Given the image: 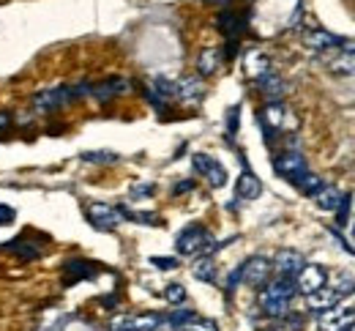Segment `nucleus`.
I'll return each instance as SVG.
<instances>
[{
  "instance_id": "38",
  "label": "nucleus",
  "mask_w": 355,
  "mask_h": 331,
  "mask_svg": "<svg viewBox=\"0 0 355 331\" xmlns=\"http://www.w3.org/2000/svg\"><path fill=\"white\" fill-rule=\"evenodd\" d=\"M150 192H153V184H137L132 189V194L137 197V194H150Z\"/></svg>"
},
{
  "instance_id": "16",
  "label": "nucleus",
  "mask_w": 355,
  "mask_h": 331,
  "mask_svg": "<svg viewBox=\"0 0 355 331\" xmlns=\"http://www.w3.org/2000/svg\"><path fill=\"white\" fill-rule=\"evenodd\" d=\"M216 25H219V31H222L230 42H235L246 31V17L238 14V11H222L219 19H216Z\"/></svg>"
},
{
  "instance_id": "24",
  "label": "nucleus",
  "mask_w": 355,
  "mask_h": 331,
  "mask_svg": "<svg viewBox=\"0 0 355 331\" xmlns=\"http://www.w3.org/2000/svg\"><path fill=\"white\" fill-rule=\"evenodd\" d=\"M191 274L200 280V282H216V266L211 257H200L194 266H191Z\"/></svg>"
},
{
  "instance_id": "14",
  "label": "nucleus",
  "mask_w": 355,
  "mask_h": 331,
  "mask_svg": "<svg viewBox=\"0 0 355 331\" xmlns=\"http://www.w3.org/2000/svg\"><path fill=\"white\" fill-rule=\"evenodd\" d=\"M342 42L345 39H339V36H334V33H328V31H322V28H317V31H309L306 36H304V44L314 52H328V49H342Z\"/></svg>"
},
{
  "instance_id": "18",
  "label": "nucleus",
  "mask_w": 355,
  "mask_h": 331,
  "mask_svg": "<svg viewBox=\"0 0 355 331\" xmlns=\"http://www.w3.org/2000/svg\"><path fill=\"white\" fill-rule=\"evenodd\" d=\"M260 192H263V181L252 170H243L238 176V184H235V197L238 200H257Z\"/></svg>"
},
{
  "instance_id": "22",
  "label": "nucleus",
  "mask_w": 355,
  "mask_h": 331,
  "mask_svg": "<svg viewBox=\"0 0 355 331\" xmlns=\"http://www.w3.org/2000/svg\"><path fill=\"white\" fill-rule=\"evenodd\" d=\"M342 189H336V187H322V189L314 194V200H317V205L322 208V211H336L339 208V203H342Z\"/></svg>"
},
{
  "instance_id": "20",
  "label": "nucleus",
  "mask_w": 355,
  "mask_h": 331,
  "mask_svg": "<svg viewBox=\"0 0 355 331\" xmlns=\"http://www.w3.org/2000/svg\"><path fill=\"white\" fill-rule=\"evenodd\" d=\"M257 85H260L263 96L270 99V101H279V99L284 96V91H287V83H284L276 71H268L266 77H260V80H257Z\"/></svg>"
},
{
  "instance_id": "37",
  "label": "nucleus",
  "mask_w": 355,
  "mask_h": 331,
  "mask_svg": "<svg viewBox=\"0 0 355 331\" xmlns=\"http://www.w3.org/2000/svg\"><path fill=\"white\" fill-rule=\"evenodd\" d=\"M238 282H241V266H238V269H235V271L230 274V280H227V290L232 293V290H235V285H238Z\"/></svg>"
},
{
  "instance_id": "1",
  "label": "nucleus",
  "mask_w": 355,
  "mask_h": 331,
  "mask_svg": "<svg viewBox=\"0 0 355 331\" xmlns=\"http://www.w3.org/2000/svg\"><path fill=\"white\" fill-rule=\"evenodd\" d=\"M298 287L295 280H287V277H276L273 282L263 285V293H260V309L270 315V318H284L287 309H290V301L295 298Z\"/></svg>"
},
{
  "instance_id": "28",
  "label": "nucleus",
  "mask_w": 355,
  "mask_h": 331,
  "mask_svg": "<svg viewBox=\"0 0 355 331\" xmlns=\"http://www.w3.org/2000/svg\"><path fill=\"white\" fill-rule=\"evenodd\" d=\"M331 71L336 74H355V52H342L331 60Z\"/></svg>"
},
{
  "instance_id": "5",
  "label": "nucleus",
  "mask_w": 355,
  "mask_h": 331,
  "mask_svg": "<svg viewBox=\"0 0 355 331\" xmlns=\"http://www.w3.org/2000/svg\"><path fill=\"white\" fill-rule=\"evenodd\" d=\"M85 217H88V222L96 230H115L123 222L121 211L115 205H107V203H88L85 205Z\"/></svg>"
},
{
  "instance_id": "26",
  "label": "nucleus",
  "mask_w": 355,
  "mask_h": 331,
  "mask_svg": "<svg viewBox=\"0 0 355 331\" xmlns=\"http://www.w3.org/2000/svg\"><path fill=\"white\" fill-rule=\"evenodd\" d=\"M293 184H295L298 189L304 192V194H309V197H314L317 192L325 187V184H322V178H320V176H314V173H309V170H306V173H304L301 178H295Z\"/></svg>"
},
{
  "instance_id": "23",
  "label": "nucleus",
  "mask_w": 355,
  "mask_h": 331,
  "mask_svg": "<svg viewBox=\"0 0 355 331\" xmlns=\"http://www.w3.org/2000/svg\"><path fill=\"white\" fill-rule=\"evenodd\" d=\"M63 271L69 274V282H74V280H85V277H93V263L88 260H69L66 266H63Z\"/></svg>"
},
{
  "instance_id": "42",
  "label": "nucleus",
  "mask_w": 355,
  "mask_h": 331,
  "mask_svg": "<svg viewBox=\"0 0 355 331\" xmlns=\"http://www.w3.org/2000/svg\"><path fill=\"white\" fill-rule=\"evenodd\" d=\"M353 238H355V225H353Z\"/></svg>"
},
{
  "instance_id": "2",
  "label": "nucleus",
  "mask_w": 355,
  "mask_h": 331,
  "mask_svg": "<svg viewBox=\"0 0 355 331\" xmlns=\"http://www.w3.org/2000/svg\"><path fill=\"white\" fill-rule=\"evenodd\" d=\"M216 246H219V244L214 241V236H211L202 225H189V228H183L175 238L178 255H186V257H197V255H205V257H208Z\"/></svg>"
},
{
  "instance_id": "6",
  "label": "nucleus",
  "mask_w": 355,
  "mask_h": 331,
  "mask_svg": "<svg viewBox=\"0 0 355 331\" xmlns=\"http://www.w3.org/2000/svg\"><path fill=\"white\" fill-rule=\"evenodd\" d=\"M355 326V307H331L325 312H320L317 318V329L320 331H347Z\"/></svg>"
},
{
  "instance_id": "8",
  "label": "nucleus",
  "mask_w": 355,
  "mask_h": 331,
  "mask_svg": "<svg viewBox=\"0 0 355 331\" xmlns=\"http://www.w3.org/2000/svg\"><path fill=\"white\" fill-rule=\"evenodd\" d=\"M273 170H276L282 178L295 181V178H301L309 167H306L304 153H298V151H287V153H279V156L273 159Z\"/></svg>"
},
{
  "instance_id": "27",
  "label": "nucleus",
  "mask_w": 355,
  "mask_h": 331,
  "mask_svg": "<svg viewBox=\"0 0 355 331\" xmlns=\"http://www.w3.org/2000/svg\"><path fill=\"white\" fill-rule=\"evenodd\" d=\"M6 249H8V252H14V255H19V257H25V260L42 257V249H39V246H33V244H28V241H22V238L8 241V246H6Z\"/></svg>"
},
{
  "instance_id": "33",
  "label": "nucleus",
  "mask_w": 355,
  "mask_h": 331,
  "mask_svg": "<svg viewBox=\"0 0 355 331\" xmlns=\"http://www.w3.org/2000/svg\"><path fill=\"white\" fill-rule=\"evenodd\" d=\"M180 331H219V326H216L214 321H205V318H200V315H197L194 321H189Z\"/></svg>"
},
{
  "instance_id": "32",
  "label": "nucleus",
  "mask_w": 355,
  "mask_h": 331,
  "mask_svg": "<svg viewBox=\"0 0 355 331\" xmlns=\"http://www.w3.org/2000/svg\"><path fill=\"white\" fill-rule=\"evenodd\" d=\"M350 205H353V197H350V194H345V197H342V203H339V208H336V225H339V228H347Z\"/></svg>"
},
{
  "instance_id": "39",
  "label": "nucleus",
  "mask_w": 355,
  "mask_h": 331,
  "mask_svg": "<svg viewBox=\"0 0 355 331\" xmlns=\"http://www.w3.org/2000/svg\"><path fill=\"white\" fill-rule=\"evenodd\" d=\"M6 126H11V112H6V110H3V112H0V132H3Z\"/></svg>"
},
{
  "instance_id": "12",
  "label": "nucleus",
  "mask_w": 355,
  "mask_h": 331,
  "mask_svg": "<svg viewBox=\"0 0 355 331\" xmlns=\"http://www.w3.org/2000/svg\"><path fill=\"white\" fill-rule=\"evenodd\" d=\"M126 88H129V83H126L123 77H107V80L90 85V96L104 104V101H112L115 96L126 94Z\"/></svg>"
},
{
  "instance_id": "36",
  "label": "nucleus",
  "mask_w": 355,
  "mask_h": 331,
  "mask_svg": "<svg viewBox=\"0 0 355 331\" xmlns=\"http://www.w3.org/2000/svg\"><path fill=\"white\" fill-rule=\"evenodd\" d=\"M238 107H232L230 110V115H227V129H230V135H235V126H238Z\"/></svg>"
},
{
  "instance_id": "9",
  "label": "nucleus",
  "mask_w": 355,
  "mask_h": 331,
  "mask_svg": "<svg viewBox=\"0 0 355 331\" xmlns=\"http://www.w3.org/2000/svg\"><path fill=\"white\" fill-rule=\"evenodd\" d=\"M304 266H306V260L298 249H279L276 257H273V271L279 277H287V280H295Z\"/></svg>"
},
{
  "instance_id": "13",
  "label": "nucleus",
  "mask_w": 355,
  "mask_h": 331,
  "mask_svg": "<svg viewBox=\"0 0 355 331\" xmlns=\"http://www.w3.org/2000/svg\"><path fill=\"white\" fill-rule=\"evenodd\" d=\"M175 99L183 101V104H200L205 99V83H202V77H183V80H178Z\"/></svg>"
},
{
  "instance_id": "31",
  "label": "nucleus",
  "mask_w": 355,
  "mask_h": 331,
  "mask_svg": "<svg viewBox=\"0 0 355 331\" xmlns=\"http://www.w3.org/2000/svg\"><path fill=\"white\" fill-rule=\"evenodd\" d=\"M164 298H167L170 304H183V301H186V287L178 282L167 285V287H164Z\"/></svg>"
},
{
  "instance_id": "4",
  "label": "nucleus",
  "mask_w": 355,
  "mask_h": 331,
  "mask_svg": "<svg viewBox=\"0 0 355 331\" xmlns=\"http://www.w3.org/2000/svg\"><path fill=\"white\" fill-rule=\"evenodd\" d=\"M270 274H273V263L263 257V255H254L249 257L243 266H241V282H246L249 287H263L270 282Z\"/></svg>"
},
{
  "instance_id": "40",
  "label": "nucleus",
  "mask_w": 355,
  "mask_h": 331,
  "mask_svg": "<svg viewBox=\"0 0 355 331\" xmlns=\"http://www.w3.org/2000/svg\"><path fill=\"white\" fill-rule=\"evenodd\" d=\"M191 187H194V181H183V184H178V187H175V194H180V192H189Z\"/></svg>"
},
{
  "instance_id": "15",
  "label": "nucleus",
  "mask_w": 355,
  "mask_h": 331,
  "mask_svg": "<svg viewBox=\"0 0 355 331\" xmlns=\"http://www.w3.org/2000/svg\"><path fill=\"white\" fill-rule=\"evenodd\" d=\"M342 301V296L334 290V287H320V290H314L306 296V307H309L311 312H325V309H331V307H336Z\"/></svg>"
},
{
  "instance_id": "30",
  "label": "nucleus",
  "mask_w": 355,
  "mask_h": 331,
  "mask_svg": "<svg viewBox=\"0 0 355 331\" xmlns=\"http://www.w3.org/2000/svg\"><path fill=\"white\" fill-rule=\"evenodd\" d=\"M194 318H197V312H194V309H175L170 318H164V323H170L175 331H180L189 321H194Z\"/></svg>"
},
{
  "instance_id": "34",
  "label": "nucleus",
  "mask_w": 355,
  "mask_h": 331,
  "mask_svg": "<svg viewBox=\"0 0 355 331\" xmlns=\"http://www.w3.org/2000/svg\"><path fill=\"white\" fill-rule=\"evenodd\" d=\"M14 219H17V211H14L11 205L0 203V228H6V225H14Z\"/></svg>"
},
{
  "instance_id": "25",
  "label": "nucleus",
  "mask_w": 355,
  "mask_h": 331,
  "mask_svg": "<svg viewBox=\"0 0 355 331\" xmlns=\"http://www.w3.org/2000/svg\"><path fill=\"white\" fill-rule=\"evenodd\" d=\"M328 287H334L342 298H345V296H353L355 293V277H350L347 271H339V274H334V277H331V285H328Z\"/></svg>"
},
{
  "instance_id": "11",
  "label": "nucleus",
  "mask_w": 355,
  "mask_h": 331,
  "mask_svg": "<svg viewBox=\"0 0 355 331\" xmlns=\"http://www.w3.org/2000/svg\"><path fill=\"white\" fill-rule=\"evenodd\" d=\"M325 285H328V271H325L322 266H317V263H306V266L298 271V277H295V287H298L304 296H309V293L325 287Z\"/></svg>"
},
{
  "instance_id": "19",
  "label": "nucleus",
  "mask_w": 355,
  "mask_h": 331,
  "mask_svg": "<svg viewBox=\"0 0 355 331\" xmlns=\"http://www.w3.org/2000/svg\"><path fill=\"white\" fill-rule=\"evenodd\" d=\"M224 63V52L219 47H205L197 58V69H200V77H214Z\"/></svg>"
},
{
  "instance_id": "41",
  "label": "nucleus",
  "mask_w": 355,
  "mask_h": 331,
  "mask_svg": "<svg viewBox=\"0 0 355 331\" xmlns=\"http://www.w3.org/2000/svg\"><path fill=\"white\" fill-rule=\"evenodd\" d=\"M347 331H355V326H350V329H347Z\"/></svg>"
},
{
  "instance_id": "10",
  "label": "nucleus",
  "mask_w": 355,
  "mask_h": 331,
  "mask_svg": "<svg viewBox=\"0 0 355 331\" xmlns=\"http://www.w3.org/2000/svg\"><path fill=\"white\" fill-rule=\"evenodd\" d=\"M69 101H74V96H71V88H69V85L44 88V91H39V94L33 96V107L42 110V112L58 110V107H63V104H69Z\"/></svg>"
},
{
  "instance_id": "29",
  "label": "nucleus",
  "mask_w": 355,
  "mask_h": 331,
  "mask_svg": "<svg viewBox=\"0 0 355 331\" xmlns=\"http://www.w3.org/2000/svg\"><path fill=\"white\" fill-rule=\"evenodd\" d=\"M83 162H93V164H115V162H118V153H112V151H85V153H83Z\"/></svg>"
},
{
  "instance_id": "17",
  "label": "nucleus",
  "mask_w": 355,
  "mask_h": 331,
  "mask_svg": "<svg viewBox=\"0 0 355 331\" xmlns=\"http://www.w3.org/2000/svg\"><path fill=\"white\" fill-rule=\"evenodd\" d=\"M287 118H290V110L282 101H270L266 110H263V124H266L268 132H282L287 126Z\"/></svg>"
},
{
  "instance_id": "35",
  "label": "nucleus",
  "mask_w": 355,
  "mask_h": 331,
  "mask_svg": "<svg viewBox=\"0 0 355 331\" xmlns=\"http://www.w3.org/2000/svg\"><path fill=\"white\" fill-rule=\"evenodd\" d=\"M150 263H153L156 269H162V271H173V269H178V257H150Z\"/></svg>"
},
{
  "instance_id": "7",
  "label": "nucleus",
  "mask_w": 355,
  "mask_h": 331,
  "mask_svg": "<svg viewBox=\"0 0 355 331\" xmlns=\"http://www.w3.org/2000/svg\"><path fill=\"white\" fill-rule=\"evenodd\" d=\"M191 167H194L211 187H216V189H222L224 184H227V170H224L214 156H208V153H194V156H191Z\"/></svg>"
},
{
  "instance_id": "21",
  "label": "nucleus",
  "mask_w": 355,
  "mask_h": 331,
  "mask_svg": "<svg viewBox=\"0 0 355 331\" xmlns=\"http://www.w3.org/2000/svg\"><path fill=\"white\" fill-rule=\"evenodd\" d=\"M246 71H249V77H254V80L266 77L268 71H273V69H270V58H268L266 52H260V49H252V52L246 55Z\"/></svg>"
},
{
  "instance_id": "3",
  "label": "nucleus",
  "mask_w": 355,
  "mask_h": 331,
  "mask_svg": "<svg viewBox=\"0 0 355 331\" xmlns=\"http://www.w3.org/2000/svg\"><path fill=\"white\" fill-rule=\"evenodd\" d=\"M164 326V315L145 312V315H115L110 321V331H159Z\"/></svg>"
}]
</instances>
